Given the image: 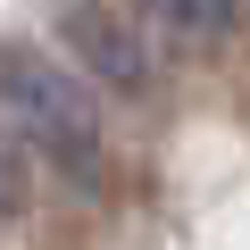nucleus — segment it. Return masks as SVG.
Instances as JSON below:
<instances>
[{
  "label": "nucleus",
  "mask_w": 250,
  "mask_h": 250,
  "mask_svg": "<svg viewBox=\"0 0 250 250\" xmlns=\"http://www.w3.org/2000/svg\"><path fill=\"white\" fill-rule=\"evenodd\" d=\"M59 42L75 50L83 83H108V92H142V83H150V50H142V34L125 25L108 0H67V9H59Z\"/></svg>",
  "instance_id": "obj_2"
},
{
  "label": "nucleus",
  "mask_w": 250,
  "mask_h": 250,
  "mask_svg": "<svg viewBox=\"0 0 250 250\" xmlns=\"http://www.w3.org/2000/svg\"><path fill=\"white\" fill-rule=\"evenodd\" d=\"M0 100H9V117H25L34 142H50L59 159H75V167L92 159V100H83V83L50 50L0 42Z\"/></svg>",
  "instance_id": "obj_1"
},
{
  "label": "nucleus",
  "mask_w": 250,
  "mask_h": 250,
  "mask_svg": "<svg viewBox=\"0 0 250 250\" xmlns=\"http://www.w3.org/2000/svg\"><path fill=\"white\" fill-rule=\"evenodd\" d=\"M0 192H9V159H0Z\"/></svg>",
  "instance_id": "obj_4"
},
{
  "label": "nucleus",
  "mask_w": 250,
  "mask_h": 250,
  "mask_svg": "<svg viewBox=\"0 0 250 250\" xmlns=\"http://www.w3.org/2000/svg\"><path fill=\"white\" fill-rule=\"evenodd\" d=\"M142 9L175 42H233V25H242V0H142Z\"/></svg>",
  "instance_id": "obj_3"
}]
</instances>
